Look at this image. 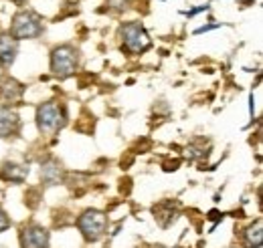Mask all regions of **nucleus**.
Wrapping results in <instances>:
<instances>
[{"mask_svg": "<svg viewBox=\"0 0 263 248\" xmlns=\"http://www.w3.org/2000/svg\"><path fill=\"white\" fill-rule=\"evenodd\" d=\"M67 123L65 105L59 101H47L36 109V125L45 135H55Z\"/></svg>", "mask_w": 263, "mask_h": 248, "instance_id": "nucleus-1", "label": "nucleus"}, {"mask_svg": "<svg viewBox=\"0 0 263 248\" xmlns=\"http://www.w3.org/2000/svg\"><path fill=\"white\" fill-rule=\"evenodd\" d=\"M43 32V18L33 12V10H18L12 18V27H10V36L14 40H23V38H36Z\"/></svg>", "mask_w": 263, "mask_h": 248, "instance_id": "nucleus-2", "label": "nucleus"}, {"mask_svg": "<svg viewBox=\"0 0 263 248\" xmlns=\"http://www.w3.org/2000/svg\"><path fill=\"white\" fill-rule=\"evenodd\" d=\"M79 67V53L75 47L71 45H63L53 49L51 53V71L53 75H57L59 79H67L71 77Z\"/></svg>", "mask_w": 263, "mask_h": 248, "instance_id": "nucleus-3", "label": "nucleus"}, {"mask_svg": "<svg viewBox=\"0 0 263 248\" xmlns=\"http://www.w3.org/2000/svg\"><path fill=\"white\" fill-rule=\"evenodd\" d=\"M120 36H122L124 49L132 55H140L146 49H150V36L140 23H126L120 29Z\"/></svg>", "mask_w": 263, "mask_h": 248, "instance_id": "nucleus-4", "label": "nucleus"}, {"mask_svg": "<svg viewBox=\"0 0 263 248\" xmlns=\"http://www.w3.org/2000/svg\"><path fill=\"white\" fill-rule=\"evenodd\" d=\"M77 228L81 230V234L87 242H98L99 238L105 234L107 218L99 210H85L81 216L77 218Z\"/></svg>", "mask_w": 263, "mask_h": 248, "instance_id": "nucleus-5", "label": "nucleus"}, {"mask_svg": "<svg viewBox=\"0 0 263 248\" xmlns=\"http://www.w3.org/2000/svg\"><path fill=\"white\" fill-rule=\"evenodd\" d=\"M18 238H21V248H49V232L39 224L25 226Z\"/></svg>", "mask_w": 263, "mask_h": 248, "instance_id": "nucleus-6", "label": "nucleus"}, {"mask_svg": "<svg viewBox=\"0 0 263 248\" xmlns=\"http://www.w3.org/2000/svg\"><path fill=\"white\" fill-rule=\"evenodd\" d=\"M23 93H25V87H23L16 79H12V77H8V75H4V77L0 79V101L4 103V107H6V105H12V103H16V101H21Z\"/></svg>", "mask_w": 263, "mask_h": 248, "instance_id": "nucleus-7", "label": "nucleus"}, {"mask_svg": "<svg viewBox=\"0 0 263 248\" xmlns=\"http://www.w3.org/2000/svg\"><path fill=\"white\" fill-rule=\"evenodd\" d=\"M21 131V117L10 107H0V137H14Z\"/></svg>", "mask_w": 263, "mask_h": 248, "instance_id": "nucleus-8", "label": "nucleus"}, {"mask_svg": "<svg viewBox=\"0 0 263 248\" xmlns=\"http://www.w3.org/2000/svg\"><path fill=\"white\" fill-rule=\"evenodd\" d=\"M18 53V40H14L10 34H0V67L10 69Z\"/></svg>", "mask_w": 263, "mask_h": 248, "instance_id": "nucleus-9", "label": "nucleus"}, {"mask_svg": "<svg viewBox=\"0 0 263 248\" xmlns=\"http://www.w3.org/2000/svg\"><path fill=\"white\" fill-rule=\"evenodd\" d=\"M2 180L6 182H23L27 176H29V166H23V163H4L2 168Z\"/></svg>", "mask_w": 263, "mask_h": 248, "instance_id": "nucleus-10", "label": "nucleus"}, {"mask_svg": "<svg viewBox=\"0 0 263 248\" xmlns=\"http://www.w3.org/2000/svg\"><path fill=\"white\" fill-rule=\"evenodd\" d=\"M245 246L247 248L261 246V222H255V226L247 228V232H245Z\"/></svg>", "mask_w": 263, "mask_h": 248, "instance_id": "nucleus-11", "label": "nucleus"}, {"mask_svg": "<svg viewBox=\"0 0 263 248\" xmlns=\"http://www.w3.org/2000/svg\"><path fill=\"white\" fill-rule=\"evenodd\" d=\"M132 0H107V4L114 8V10H118V12H124L128 6H130Z\"/></svg>", "mask_w": 263, "mask_h": 248, "instance_id": "nucleus-12", "label": "nucleus"}, {"mask_svg": "<svg viewBox=\"0 0 263 248\" xmlns=\"http://www.w3.org/2000/svg\"><path fill=\"white\" fill-rule=\"evenodd\" d=\"M10 218L6 216V212L2 210V206H0V232H4V230H8L10 228Z\"/></svg>", "mask_w": 263, "mask_h": 248, "instance_id": "nucleus-13", "label": "nucleus"}, {"mask_svg": "<svg viewBox=\"0 0 263 248\" xmlns=\"http://www.w3.org/2000/svg\"><path fill=\"white\" fill-rule=\"evenodd\" d=\"M12 2H16V4H23V2H27V0H12Z\"/></svg>", "mask_w": 263, "mask_h": 248, "instance_id": "nucleus-14", "label": "nucleus"}]
</instances>
